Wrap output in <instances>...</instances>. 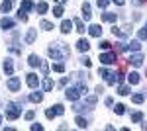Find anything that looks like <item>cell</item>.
I'll list each match as a JSON object with an SVG mask.
<instances>
[{
	"label": "cell",
	"instance_id": "d6a6232c",
	"mask_svg": "<svg viewBox=\"0 0 147 131\" xmlns=\"http://www.w3.org/2000/svg\"><path fill=\"white\" fill-rule=\"evenodd\" d=\"M114 112H116L118 116H122V114L125 112V106H124V104H116V108H114Z\"/></svg>",
	"mask_w": 147,
	"mask_h": 131
},
{
	"label": "cell",
	"instance_id": "277c9868",
	"mask_svg": "<svg viewBox=\"0 0 147 131\" xmlns=\"http://www.w3.org/2000/svg\"><path fill=\"white\" fill-rule=\"evenodd\" d=\"M100 63L102 65H114L116 63V53L114 51H106L100 55Z\"/></svg>",
	"mask_w": 147,
	"mask_h": 131
},
{
	"label": "cell",
	"instance_id": "d4e9b609",
	"mask_svg": "<svg viewBox=\"0 0 147 131\" xmlns=\"http://www.w3.org/2000/svg\"><path fill=\"white\" fill-rule=\"evenodd\" d=\"M35 10L39 12V14H45V12L49 10V6H47V2H39V4L35 6Z\"/></svg>",
	"mask_w": 147,
	"mask_h": 131
},
{
	"label": "cell",
	"instance_id": "60d3db41",
	"mask_svg": "<svg viewBox=\"0 0 147 131\" xmlns=\"http://www.w3.org/2000/svg\"><path fill=\"white\" fill-rule=\"evenodd\" d=\"M24 118H26L28 121H32V120L35 118V112H34V110H30V112H26V116H24Z\"/></svg>",
	"mask_w": 147,
	"mask_h": 131
},
{
	"label": "cell",
	"instance_id": "816d5d0a",
	"mask_svg": "<svg viewBox=\"0 0 147 131\" xmlns=\"http://www.w3.org/2000/svg\"><path fill=\"white\" fill-rule=\"evenodd\" d=\"M131 2H134L136 6H141V4H145V0H131Z\"/></svg>",
	"mask_w": 147,
	"mask_h": 131
},
{
	"label": "cell",
	"instance_id": "ab89813d",
	"mask_svg": "<svg viewBox=\"0 0 147 131\" xmlns=\"http://www.w3.org/2000/svg\"><path fill=\"white\" fill-rule=\"evenodd\" d=\"M80 63H82V65L86 67V69H88V67L92 65V61H90V59H88V57H80Z\"/></svg>",
	"mask_w": 147,
	"mask_h": 131
},
{
	"label": "cell",
	"instance_id": "c3c4849f",
	"mask_svg": "<svg viewBox=\"0 0 147 131\" xmlns=\"http://www.w3.org/2000/svg\"><path fill=\"white\" fill-rule=\"evenodd\" d=\"M104 104H106V106H114V100L112 98H106V100H104Z\"/></svg>",
	"mask_w": 147,
	"mask_h": 131
},
{
	"label": "cell",
	"instance_id": "f6af8a7d",
	"mask_svg": "<svg viewBox=\"0 0 147 131\" xmlns=\"http://www.w3.org/2000/svg\"><path fill=\"white\" fill-rule=\"evenodd\" d=\"M110 4V0H98V8H106Z\"/></svg>",
	"mask_w": 147,
	"mask_h": 131
},
{
	"label": "cell",
	"instance_id": "f5cc1de1",
	"mask_svg": "<svg viewBox=\"0 0 147 131\" xmlns=\"http://www.w3.org/2000/svg\"><path fill=\"white\" fill-rule=\"evenodd\" d=\"M112 2H116L118 6H124V4H125V0H112Z\"/></svg>",
	"mask_w": 147,
	"mask_h": 131
},
{
	"label": "cell",
	"instance_id": "603a6c76",
	"mask_svg": "<svg viewBox=\"0 0 147 131\" xmlns=\"http://www.w3.org/2000/svg\"><path fill=\"white\" fill-rule=\"evenodd\" d=\"M73 24H75V28H77V32L79 33H84V24H82V20H73Z\"/></svg>",
	"mask_w": 147,
	"mask_h": 131
},
{
	"label": "cell",
	"instance_id": "8992f818",
	"mask_svg": "<svg viewBox=\"0 0 147 131\" xmlns=\"http://www.w3.org/2000/svg\"><path fill=\"white\" fill-rule=\"evenodd\" d=\"M129 65L141 67V65H143V55H141V53H134L131 57H129Z\"/></svg>",
	"mask_w": 147,
	"mask_h": 131
},
{
	"label": "cell",
	"instance_id": "ee69618b",
	"mask_svg": "<svg viewBox=\"0 0 147 131\" xmlns=\"http://www.w3.org/2000/svg\"><path fill=\"white\" fill-rule=\"evenodd\" d=\"M96 96H88V98H86V104H88V106H94V104H96Z\"/></svg>",
	"mask_w": 147,
	"mask_h": 131
},
{
	"label": "cell",
	"instance_id": "7bdbcfd3",
	"mask_svg": "<svg viewBox=\"0 0 147 131\" xmlns=\"http://www.w3.org/2000/svg\"><path fill=\"white\" fill-rule=\"evenodd\" d=\"M41 73H43V75H47V73H49V65H47V63H43V61H41Z\"/></svg>",
	"mask_w": 147,
	"mask_h": 131
},
{
	"label": "cell",
	"instance_id": "8fae6325",
	"mask_svg": "<svg viewBox=\"0 0 147 131\" xmlns=\"http://www.w3.org/2000/svg\"><path fill=\"white\" fill-rule=\"evenodd\" d=\"M4 73H6V77H12V73H14V63H12V59H6V61H4Z\"/></svg>",
	"mask_w": 147,
	"mask_h": 131
},
{
	"label": "cell",
	"instance_id": "44dd1931",
	"mask_svg": "<svg viewBox=\"0 0 147 131\" xmlns=\"http://www.w3.org/2000/svg\"><path fill=\"white\" fill-rule=\"evenodd\" d=\"M139 41H131V43H127L125 45V51H139Z\"/></svg>",
	"mask_w": 147,
	"mask_h": 131
},
{
	"label": "cell",
	"instance_id": "2e32d148",
	"mask_svg": "<svg viewBox=\"0 0 147 131\" xmlns=\"http://www.w3.org/2000/svg\"><path fill=\"white\" fill-rule=\"evenodd\" d=\"M35 6H34V2L32 0H22V6H20V10L24 12H30V10H34Z\"/></svg>",
	"mask_w": 147,
	"mask_h": 131
},
{
	"label": "cell",
	"instance_id": "7c38bea8",
	"mask_svg": "<svg viewBox=\"0 0 147 131\" xmlns=\"http://www.w3.org/2000/svg\"><path fill=\"white\" fill-rule=\"evenodd\" d=\"M73 26H75V24L71 22V20H63V22H61V32H63V33L73 32Z\"/></svg>",
	"mask_w": 147,
	"mask_h": 131
},
{
	"label": "cell",
	"instance_id": "f1b7e54d",
	"mask_svg": "<svg viewBox=\"0 0 147 131\" xmlns=\"http://www.w3.org/2000/svg\"><path fill=\"white\" fill-rule=\"evenodd\" d=\"M98 75H100L102 78H106V80H108V78H110V75H112V73H110V71H108V69H104V67H102L100 71H98Z\"/></svg>",
	"mask_w": 147,
	"mask_h": 131
},
{
	"label": "cell",
	"instance_id": "f546056e",
	"mask_svg": "<svg viewBox=\"0 0 147 131\" xmlns=\"http://www.w3.org/2000/svg\"><path fill=\"white\" fill-rule=\"evenodd\" d=\"M53 16H55V18H61V16H63V6H61V4L53 8Z\"/></svg>",
	"mask_w": 147,
	"mask_h": 131
},
{
	"label": "cell",
	"instance_id": "cb8c5ba5",
	"mask_svg": "<svg viewBox=\"0 0 147 131\" xmlns=\"http://www.w3.org/2000/svg\"><path fill=\"white\" fill-rule=\"evenodd\" d=\"M0 10L4 12V14H8V12L12 10V0H4V2H2V8H0Z\"/></svg>",
	"mask_w": 147,
	"mask_h": 131
},
{
	"label": "cell",
	"instance_id": "d6986e66",
	"mask_svg": "<svg viewBox=\"0 0 147 131\" xmlns=\"http://www.w3.org/2000/svg\"><path fill=\"white\" fill-rule=\"evenodd\" d=\"M75 123H77V127H80V129H86V127H88V121L84 120V118H77V120H75Z\"/></svg>",
	"mask_w": 147,
	"mask_h": 131
},
{
	"label": "cell",
	"instance_id": "3957f363",
	"mask_svg": "<svg viewBox=\"0 0 147 131\" xmlns=\"http://www.w3.org/2000/svg\"><path fill=\"white\" fill-rule=\"evenodd\" d=\"M80 96H82V94H80L79 86H77V88H67V90H65V98L71 100V102H77Z\"/></svg>",
	"mask_w": 147,
	"mask_h": 131
},
{
	"label": "cell",
	"instance_id": "f35d334b",
	"mask_svg": "<svg viewBox=\"0 0 147 131\" xmlns=\"http://www.w3.org/2000/svg\"><path fill=\"white\" fill-rule=\"evenodd\" d=\"M137 37H139V39H143V41H145V39H147V30H145V28L137 32Z\"/></svg>",
	"mask_w": 147,
	"mask_h": 131
},
{
	"label": "cell",
	"instance_id": "6da1fadb",
	"mask_svg": "<svg viewBox=\"0 0 147 131\" xmlns=\"http://www.w3.org/2000/svg\"><path fill=\"white\" fill-rule=\"evenodd\" d=\"M47 53H49V57H53L55 61H63V59H67L69 55H71V49L63 41H55V43H51L47 47Z\"/></svg>",
	"mask_w": 147,
	"mask_h": 131
},
{
	"label": "cell",
	"instance_id": "5bb4252c",
	"mask_svg": "<svg viewBox=\"0 0 147 131\" xmlns=\"http://www.w3.org/2000/svg\"><path fill=\"white\" fill-rule=\"evenodd\" d=\"M28 63H30V67H39L41 65V59H39L35 53H32L30 57H28Z\"/></svg>",
	"mask_w": 147,
	"mask_h": 131
},
{
	"label": "cell",
	"instance_id": "9a60e30c",
	"mask_svg": "<svg viewBox=\"0 0 147 131\" xmlns=\"http://www.w3.org/2000/svg\"><path fill=\"white\" fill-rule=\"evenodd\" d=\"M102 20L108 24H114L116 20H118V14H112V12H106V14H102Z\"/></svg>",
	"mask_w": 147,
	"mask_h": 131
},
{
	"label": "cell",
	"instance_id": "e0dca14e",
	"mask_svg": "<svg viewBox=\"0 0 147 131\" xmlns=\"http://www.w3.org/2000/svg\"><path fill=\"white\" fill-rule=\"evenodd\" d=\"M0 28H2V30H12V28H14V22H12L10 18H4V20L0 22Z\"/></svg>",
	"mask_w": 147,
	"mask_h": 131
},
{
	"label": "cell",
	"instance_id": "4fadbf2b",
	"mask_svg": "<svg viewBox=\"0 0 147 131\" xmlns=\"http://www.w3.org/2000/svg\"><path fill=\"white\" fill-rule=\"evenodd\" d=\"M82 18H84L86 22H88V20H90V18H92V10H90V4H86V2L82 4Z\"/></svg>",
	"mask_w": 147,
	"mask_h": 131
},
{
	"label": "cell",
	"instance_id": "ac0fdd59",
	"mask_svg": "<svg viewBox=\"0 0 147 131\" xmlns=\"http://www.w3.org/2000/svg\"><path fill=\"white\" fill-rule=\"evenodd\" d=\"M30 100H32L34 104H39V102L43 100V94H41V92H32V94H30Z\"/></svg>",
	"mask_w": 147,
	"mask_h": 131
},
{
	"label": "cell",
	"instance_id": "f907efd6",
	"mask_svg": "<svg viewBox=\"0 0 147 131\" xmlns=\"http://www.w3.org/2000/svg\"><path fill=\"white\" fill-rule=\"evenodd\" d=\"M67 82H69V78H61V80H59V86H65Z\"/></svg>",
	"mask_w": 147,
	"mask_h": 131
},
{
	"label": "cell",
	"instance_id": "db71d44e",
	"mask_svg": "<svg viewBox=\"0 0 147 131\" xmlns=\"http://www.w3.org/2000/svg\"><path fill=\"white\" fill-rule=\"evenodd\" d=\"M57 4H65V2H67V0H55Z\"/></svg>",
	"mask_w": 147,
	"mask_h": 131
},
{
	"label": "cell",
	"instance_id": "52a82bcc",
	"mask_svg": "<svg viewBox=\"0 0 147 131\" xmlns=\"http://www.w3.org/2000/svg\"><path fill=\"white\" fill-rule=\"evenodd\" d=\"M26 82H28V86H30V88H37V86H39V78H37V75H34V73L28 75Z\"/></svg>",
	"mask_w": 147,
	"mask_h": 131
},
{
	"label": "cell",
	"instance_id": "5b68a950",
	"mask_svg": "<svg viewBox=\"0 0 147 131\" xmlns=\"http://www.w3.org/2000/svg\"><path fill=\"white\" fill-rule=\"evenodd\" d=\"M112 33L116 35V37H122V39H124V37H127V35H129V26H124V28H116V26H114V28H112Z\"/></svg>",
	"mask_w": 147,
	"mask_h": 131
},
{
	"label": "cell",
	"instance_id": "1f68e13d",
	"mask_svg": "<svg viewBox=\"0 0 147 131\" xmlns=\"http://www.w3.org/2000/svg\"><path fill=\"white\" fill-rule=\"evenodd\" d=\"M118 94H120V96H127V94H129V88L122 84V86L118 88Z\"/></svg>",
	"mask_w": 147,
	"mask_h": 131
},
{
	"label": "cell",
	"instance_id": "7dc6e473",
	"mask_svg": "<svg viewBox=\"0 0 147 131\" xmlns=\"http://www.w3.org/2000/svg\"><path fill=\"white\" fill-rule=\"evenodd\" d=\"M32 129H34V131H41V129H43V125H41V123H34Z\"/></svg>",
	"mask_w": 147,
	"mask_h": 131
},
{
	"label": "cell",
	"instance_id": "8d00e7d4",
	"mask_svg": "<svg viewBox=\"0 0 147 131\" xmlns=\"http://www.w3.org/2000/svg\"><path fill=\"white\" fill-rule=\"evenodd\" d=\"M110 47H112V43H110V41H106V39H102V41H100V49H104V51H108Z\"/></svg>",
	"mask_w": 147,
	"mask_h": 131
},
{
	"label": "cell",
	"instance_id": "bcb514c9",
	"mask_svg": "<svg viewBox=\"0 0 147 131\" xmlns=\"http://www.w3.org/2000/svg\"><path fill=\"white\" fill-rule=\"evenodd\" d=\"M116 51H120V53H122V51H125V45L124 43H116Z\"/></svg>",
	"mask_w": 147,
	"mask_h": 131
},
{
	"label": "cell",
	"instance_id": "11a10c76",
	"mask_svg": "<svg viewBox=\"0 0 147 131\" xmlns=\"http://www.w3.org/2000/svg\"><path fill=\"white\" fill-rule=\"evenodd\" d=\"M0 123H2V118H0Z\"/></svg>",
	"mask_w": 147,
	"mask_h": 131
},
{
	"label": "cell",
	"instance_id": "30bf717a",
	"mask_svg": "<svg viewBox=\"0 0 147 131\" xmlns=\"http://www.w3.org/2000/svg\"><path fill=\"white\" fill-rule=\"evenodd\" d=\"M77 49H79L80 53H84V51L90 49V43H88L86 39H79V41H77Z\"/></svg>",
	"mask_w": 147,
	"mask_h": 131
},
{
	"label": "cell",
	"instance_id": "ffe728a7",
	"mask_svg": "<svg viewBox=\"0 0 147 131\" xmlns=\"http://www.w3.org/2000/svg\"><path fill=\"white\" fill-rule=\"evenodd\" d=\"M35 35H37V32H35V30H30L28 35H26V43H34V41H35Z\"/></svg>",
	"mask_w": 147,
	"mask_h": 131
},
{
	"label": "cell",
	"instance_id": "83f0119b",
	"mask_svg": "<svg viewBox=\"0 0 147 131\" xmlns=\"http://www.w3.org/2000/svg\"><path fill=\"white\" fill-rule=\"evenodd\" d=\"M43 90H45V92L53 90V80H51V78H45V80H43Z\"/></svg>",
	"mask_w": 147,
	"mask_h": 131
},
{
	"label": "cell",
	"instance_id": "74e56055",
	"mask_svg": "<svg viewBox=\"0 0 147 131\" xmlns=\"http://www.w3.org/2000/svg\"><path fill=\"white\" fill-rule=\"evenodd\" d=\"M18 20H20V22H28V16H26L24 10H18Z\"/></svg>",
	"mask_w": 147,
	"mask_h": 131
},
{
	"label": "cell",
	"instance_id": "7a4b0ae2",
	"mask_svg": "<svg viewBox=\"0 0 147 131\" xmlns=\"http://www.w3.org/2000/svg\"><path fill=\"white\" fill-rule=\"evenodd\" d=\"M20 114H22V108H18V104H8V108H6V120H18L20 118Z\"/></svg>",
	"mask_w": 147,
	"mask_h": 131
},
{
	"label": "cell",
	"instance_id": "e575fe53",
	"mask_svg": "<svg viewBox=\"0 0 147 131\" xmlns=\"http://www.w3.org/2000/svg\"><path fill=\"white\" fill-rule=\"evenodd\" d=\"M53 110H55L57 116H63V114H65V108H63L61 104H55V106H53Z\"/></svg>",
	"mask_w": 147,
	"mask_h": 131
},
{
	"label": "cell",
	"instance_id": "484cf974",
	"mask_svg": "<svg viewBox=\"0 0 147 131\" xmlns=\"http://www.w3.org/2000/svg\"><path fill=\"white\" fill-rule=\"evenodd\" d=\"M39 28H41V30H45V32H51V30H53V24H51V22H47V20H41Z\"/></svg>",
	"mask_w": 147,
	"mask_h": 131
},
{
	"label": "cell",
	"instance_id": "ba28073f",
	"mask_svg": "<svg viewBox=\"0 0 147 131\" xmlns=\"http://www.w3.org/2000/svg\"><path fill=\"white\" fill-rule=\"evenodd\" d=\"M8 90H10V92H18V90H20V78L12 77L10 80H8Z\"/></svg>",
	"mask_w": 147,
	"mask_h": 131
},
{
	"label": "cell",
	"instance_id": "d590c367",
	"mask_svg": "<svg viewBox=\"0 0 147 131\" xmlns=\"http://www.w3.org/2000/svg\"><path fill=\"white\" fill-rule=\"evenodd\" d=\"M57 114H55V110L53 108H49V110H45V118L47 120H53V118H55Z\"/></svg>",
	"mask_w": 147,
	"mask_h": 131
},
{
	"label": "cell",
	"instance_id": "7402d4cb",
	"mask_svg": "<svg viewBox=\"0 0 147 131\" xmlns=\"http://www.w3.org/2000/svg\"><path fill=\"white\" fill-rule=\"evenodd\" d=\"M127 82H129V84H137V82H139V75H137V73H129V75H127Z\"/></svg>",
	"mask_w": 147,
	"mask_h": 131
},
{
	"label": "cell",
	"instance_id": "681fc988",
	"mask_svg": "<svg viewBox=\"0 0 147 131\" xmlns=\"http://www.w3.org/2000/svg\"><path fill=\"white\" fill-rule=\"evenodd\" d=\"M102 92H104V86H100V84H98V86H96V94H98V96H100Z\"/></svg>",
	"mask_w": 147,
	"mask_h": 131
},
{
	"label": "cell",
	"instance_id": "4dcf8cb0",
	"mask_svg": "<svg viewBox=\"0 0 147 131\" xmlns=\"http://www.w3.org/2000/svg\"><path fill=\"white\" fill-rule=\"evenodd\" d=\"M141 120H143V114H141V112L131 114V121H134V123H137V121H141Z\"/></svg>",
	"mask_w": 147,
	"mask_h": 131
},
{
	"label": "cell",
	"instance_id": "9f6ffc18",
	"mask_svg": "<svg viewBox=\"0 0 147 131\" xmlns=\"http://www.w3.org/2000/svg\"><path fill=\"white\" fill-rule=\"evenodd\" d=\"M145 30H147V24H145Z\"/></svg>",
	"mask_w": 147,
	"mask_h": 131
},
{
	"label": "cell",
	"instance_id": "9c48e42d",
	"mask_svg": "<svg viewBox=\"0 0 147 131\" xmlns=\"http://www.w3.org/2000/svg\"><path fill=\"white\" fill-rule=\"evenodd\" d=\"M88 33H90L92 37H100L102 35V28L98 26V24H92L90 28H88Z\"/></svg>",
	"mask_w": 147,
	"mask_h": 131
},
{
	"label": "cell",
	"instance_id": "4316f807",
	"mask_svg": "<svg viewBox=\"0 0 147 131\" xmlns=\"http://www.w3.org/2000/svg\"><path fill=\"white\" fill-rule=\"evenodd\" d=\"M143 100H145V94H134L131 96V102L134 104H143Z\"/></svg>",
	"mask_w": 147,
	"mask_h": 131
},
{
	"label": "cell",
	"instance_id": "836d02e7",
	"mask_svg": "<svg viewBox=\"0 0 147 131\" xmlns=\"http://www.w3.org/2000/svg\"><path fill=\"white\" fill-rule=\"evenodd\" d=\"M53 71H55V73H65V65H63V63H55V65H53Z\"/></svg>",
	"mask_w": 147,
	"mask_h": 131
},
{
	"label": "cell",
	"instance_id": "b9f144b4",
	"mask_svg": "<svg viewBox=\"0 0 147 131\" xmlns=\"http://www.w3.org/2000/svg\"><path fill=\"white\" fill-rule=\"evenodd\" d=\"M79 90H80V94H82V96H86V92H88V90H86V84H84V82H80V84H79Z\"/></svg>",
	"mask_w": 147,
	"mask_h": 131
}]
</instances>
